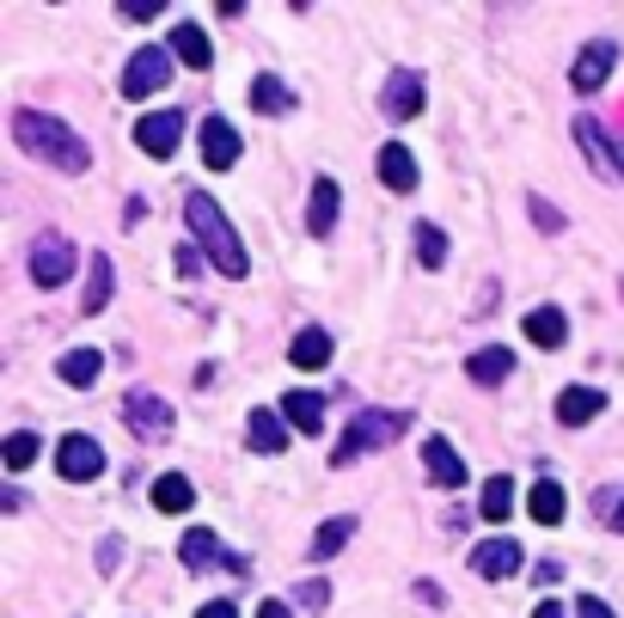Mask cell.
<instances>
[{
  "instance_id": "obj_1",
  "label": "cell",
  "mask_w": 624,
  "mask_h": 618,
  "mask_svg": "<svg viewBox=\"0 0 624 618\" xmlns=\"http://www.w3.org/2000/svg\"><path fill=\"white\" fill-rule=\"evenodd\" d=\"M13 141L32 159L56 166V171H86L93 166V147H86L62 117H44V110H13Z\"/></svg>"
},
{
  "instance_id": "obj_2",
  "label": "cell",
  "mask_w": 624,
  "mask_h": 618,
  "mask_svg": "<svg viewBox=\"0 0 624 618\" xmlns=\"http://www.w3.org/2000/svg\"><path fill=\"white\" fill-rule=\"evenodd\" d=\"M184 221H190V239L203 246V258L215 263L220 276H245V270H251V263H245V246H239V233H233V221L220 215V202H215V197L190 190Z\"/></svg>"
},
{
  "instance_id": "obj_3",
  "label": "cell",
  "mask_w": 624,
  "mask_h": 618,
  "mask_svg": "<svg viewBox=\"0 0 624 618\" xmlns=\"http://www.w3.org/2000/svg\"><path fill=\"white\" fill-rule=\"evenodd\" d=\"M405 429H410V417H405V411H361V417L344 429V441L331 448V465H356L361 453L392 448V441H398Z\"/></svg>"
},
{
  "instance_id": "obj_4",
  "label": "cell",
  "mask_w": 624,
  "mask_h": 618,
  "mask_svg": "<svg viewBox=\"0 0 624 618\" xmlns=\"http://www.w3.org/2000/svg\"><path fill=\"white\" fill-rule=\"evenodd\" d=\"M74 276V246H68V233H37L32 239V282L37 288H62Z\"/></svg>"
},
{
  "instance_id": "obj_5",
  "label": "cell",
  "mask_w": 624,
  "mask_h": 618,
  "mask_svg": "<svg viewBox=\"0 0 624 618\" xmlns=\"http://www.w3.org/2000/svg\"><path fill=\"white\" fill-rule=\"evenodd\" d=\"M166 80H172V49L147 44V49H135V56H129V74H123V98H147V93H159Z\"/></svg>"
},
{
  "instance_id": "obj_6",
  "label": "cell",
  "mask_w": 624,
  "mask_h": 618,
  "mask_svg": "<svg viewBox=\"0 0 624 618\" xmlns=\"http://www.w3.org/2000/svg\"><path fill=\"white\" fill-rule=\"evenodd\" d=\"M56 465H62L68 484H93L105 472V448H98L93 435H62V448H56Z\"/></svg>"
},
{
  "instance_id": "obj_7",
  "label": "cell",
  "mask_w": 624,
  "mask_h": 618,
  "mask_svg": "<svg viewBox=\"0 0 624 618\" xmlns=\"http://www.w3.org/2000/svg\"><path fill=\"white\" fill-rule=\"evenodd\" d=\"M123 417H129V429L141 435V441H166L172 435V411H166V399H154V392H129L123 399Z\"/></svg>"
},
{
  "instance_id": "obj_8",
  "label": "cell",
  "mask_w": 624,
  "mask_h": 618,
  "mask_svg": "<svg viewBox=\"0 0 624 618\" xmlns=\"http://www.w3.org/2000/svg\"><path fill=\"white\" fill-rule=\"evenodd\" d=\"M135 141H141V154L172 159V154H178V141H184V117H178V110H154V117H141Z\"/></svg>"
},
{
  "instance_id": "obj_9",
  "label": "cell",
  "mask_w": 624,
  "mask_h": 618,
  "mask_svg": "<svg viewBox=\"0 0 624 618\" xmlns=\"http://www.w3.org/2000/svg\"><path fill=\"white\" fill-rule=\"evenodd\" d=\"M380 110H386L392 123H410V117L422 110V74L398 68V74L386 80V93H380Z\"/></svg>"
},
{
  "instance_id": "obj_10",
  "label": "cell",
  "mask_w": 624,
  "mask_h": 618,
  "mask_svg": "<svg viewBox=\"0 0 624 618\" xmlns=\"http://www.w3.org/2000/svg\"><path fill=\"white\" fill-rule=\"evenodd\" d=\"M471 570L484 575V582H508V575L520 570V545L515 539H484L471 551Z\"/></svg>"
},
{
  "instance_id": "obj_11",
  "label": "cell",
  "mask_w": 624,
  "mask_h": 618,
  "mask_svg": "<svg viewBox=\"0 0 624 618\" xmlns=\"http://www.w3.org/2000/svg\"><path fill=\"white\" fill-rule=\"evenodd\" d=\"M612 62H619V49H612L607 37L581 49V56H576V68H569V80H576V93H593V86H607Z\"/></svg>"
},
{
  "instance_id": "obj_12",
  "label": "cell",
  "mask_w": 624,
  "mask_h": 618,
  "mask_svg": "<svg viewBox=\"0 0 624 618\" xmlns=\"http://www.w3.org/2000/svg\"><path fill=\"white\" fill-rule=\"evenodd\" d=\"M203 159H208V171H227L239 159V129L227 117H208L203 123Z\"/></svg>"
},
{
  "instance_id": "obj_13",
  "label": "cell",
  "mask_w": 624,
  "mask_h": 618,
  "mask_svg": "<svg viewBox=\"0 0 624 618\" xmlns=\"http://www.w3.org/2000/svg\"><path fill=\"white\" fill-rule=\"evenodd\" d=\"M576 147L593 159V171H600V178H624L619 154H612V141H607V129L593 123V117H581V123H576Z\"/></svg>"
},
{
  "instance_id": "obj_14",
  "label": "cell",
  "mask_w": 624,
  "mask_h": 618,
  "mask_svg": "<svg viewBox=\"0 0 624 618\" xmlns=\"http://www.w3.org/2000/svg\"><path fill=\"white\" fill-rule=\"evenodd\" d=\"M422 465H429V478L447 484V490H459V484H466V465H459V453H453L441 435H429V441H422Z\"/></svg>"
},
{
  "instance_id": "obj_15",
  "label": "cell",
  "mask_w": 624,
  "mask_h": 618,
  "mask_svg": "<svg viewBox=\"0 0 624 618\" xmlns=\"http://www.w3.org/2000/svg\"><path fill=\"white\" fill-rule=\"evenodd\" d=\"M245 441L257 453H281V448H288V417H281V411H251Z\"/></svg>"
},
{
  "instance_id": "obj_16",
  "label": "cell",
  "mask_w": 624,
  "mask_h": 618,
  "mask_svg": "<svg viewBox=\"0 0 624 618\" xmlns=\"http://www.w3.org/2000/svg\"><path fill=\"white\" fill-rule=\"evenodd\" d=\"M607 411V392H593V387H569L557 399V423H569V429H581V423H593Z\"/></svg>"
},
{
  "instance_id": "obj_17",
  "label": "cell",
  "mask_w": 624,
  "mask_h": 618,
  "mask_svg": "<svg viewBox=\"0 0 624 618\" xmlns=\"http://www.w3.org/2000/svg\"><path fill=\"white\" fill-rule=\"evenodd\" d=\"M172 56L184 68H208V62H215V44H208L203 25H172Z\"/></svg>"
},
{
  "instance_id": "obj_18",
  "label": "cell",
  "mask_w": 624,
  "mask_h": 618,
  "mask_svg": "<svg viewBox=\"0 0 624 618\" xmlns=\"http://www.w3.org/2000/svg\"><path fill=\"white\" fill-rule=\"evenodd\" d=\"M520 325H527V343H539V349H563V337H569V325H563L557 307H532Z\"/></svg>"
},
{
  "instance_id": "obj_19",
  "label": "cell",
  "mask_w": 624,
  "mask_h": 618,
  "mask_svg": "<svg viewBox=\"0 0 624 618\" xmlns=\"http://www.w3.org/2000/svg\"><path fill=\"white\" fill-rule=\"evenodd\" d=\"M281 417L295 423L300 435H319L325 429V399H319V392H288V399H281Z\"/></svg>"
},
{
  "instance_id": "obj_20",
  "label": "cell",
  "mask_w": 624,
  "mask_h": 618,
  "mask_svg": "<svg viewBox=\"0 0 624 618\" xmlns=\"http://www.w3.org/2000/svg\"><path fill=\"white\" fill-rule=\"evenodd\" d=\"M337 178H319V185H312V202H307V227L319 233V239H325L331 227H337Z\"/></svg>"
},
{
  "instance_id": "obj_21",
  "label": "cell",
  "mask_w": 624,
  "mask_h": 618,
  "mask_svg": "<svg viewBox=\"0 0 624 618\" xmlns=\"http://www.w3.org/2000/svg\"><path fill=\"white\" fill-rule=\"evenodd\" d=\"M380 178H386L392 190H417V159H410V147L386 141V147H380Z\"/></svg>"
},
{
  "instance_id": "obj_22",
  "label": "cell",
  "mask_w": 624,
  "mask_h": 618,
  "mask_svg": "<svg viewBox=\"0 0 624 618\" xmlns=\"http://www.w3.org/2000/svg\"><path fill=\"white\" fill-rule=\"evenodd\" d=\"M288 356H295V368H325V361H331V331L325 325H307L295 337V349H288Z\"/></svg>"
},
{
  "instance_id": "obj_23",
  "label": "cell",
  "mask_w": 624,
  "mask_h": 618,
  "mask_svg": "<svg viewBox=\"0 0 624 618\" xmlns=\"http://www.w3.org/2000/svg\"><path fill=\"white\" fill-rule=\"evenodd\" d=\"M190 502H196V490H190L184 472H166V478L154 484V509H159V514H184Z\"/></svg>"
},
{
  "instance_id": "obj_24",
  "label": "cell",
  "mask_w": 624,
  "mask_h": 618,
  "mask_svg": "<svg viewBox=\"0 0 624 618\" xmlns=\"http://www.w3.org/2000/svg\"><path fill=\"white\" fill-rule=\"evenodd\" d=\"M178 557H184L190 570H215L220 545H215V533H208V526H190L184 539H178Z\"/></svg>"
},
{
  "instance_id": "obj_25",
  "label": "cell",
  "mask_w": 624,
  "mask_h": 618,
  "mask_svg": "<svg viewBox=\"0 0 624 618\" xmlns=\"http://www.w3.org/2000/svg\"><path fill=\"white\" fill-rule=\"evenodd\" d=\"M527 514H532L539 526H557V521H563V490H557L551 478H539V484L527 490Z\"/></svg>"
},
{
  "instance_id": "obj_26",
  "label": "cell",
  "mask_w": 624,
  "mask_h": 618,
  "mask_svg": "<svg viewBox=\"0 0 624 618\" xmlns=\"http://www.w3.org/2000/svg\"><path fill=\"white\" fill-rule=\"evenodd\" d=\"M110 288H117V276H110V263L98 258L93 276H86V294H80V312H86V319H98V312L110 307Z\"/></svg>"
},
{
  "instance_id": "obj_27",
  "label": "cell",
  "mask_w": 624,
  "mask_h": 618,
  "mask_svg": "<svg viewBox=\"0 0 624 618\" xmlns=\"http://www.w3.org/2000/svg\"><path fill=\"white\" fill-rule=\"evenodd\" d=\"M466 368H471V380H478V387H502V380H508V368H515V356H508V349H478Z\"/></svg>"
},
{
  "instance_id": "obj_28",
  "label": "cell",
  "mask_w": 624,
  "mask_h": 618,
  "mask_svg": "<svg viewBox=\"0 0 624 618\" xmlns=\"http://www.w3.org/2000/svg\"><path fill=\"white\" fill-rule=\"evenodd\" d=\"M478 514H484L490 526L508 521V514H515V484H508V478H490L484 496H478Z\"/></svg>"
},
{
  "instance_id": "obj_29",
  "label": "cell",
  "mask_w": 624,
  "mask_h": 618,
  "mask_svg": "<svg viewBox=\"0 0 624 618\" xmlns=\"http://www.w3.org/2000/svg\"><path fill=\"white\" fill-rule=\"evenodd\" d=\"M98 373H105V356H98V349H74V356H62L68 387H98Z\"/></svg>"
},
{
  "instance_id": "obj_30",
  "label": "cell",
  "mask_w": 624,
  "mask_h": 618,
  "mask_svg": "<svg viewBox=\"0 0 624 618\" xmlns=\"http://www.w3.org/2000/svg\"><path fill=\"white\" fill-rule=\"evenodd\" d=\"M349 539H356V514H337V521L319 526V539H312V557H337Z\"/></svg>"
},
{
  "instance_id": "obj_31",
  "label": "cell",
  "mask_w": 624,
  "mask_h": 618,
  "mask_svg": "<svg viewBox=\"0 0 624 618\" xmlns=\"http://www.w3.org/2000/svg\"><path fill=\"white\" fill-rule=\"evenodd\" d=\"M417 263L422 270H441V263H447V233H441L435 221H417Z\"/></svg>"
},
{
  "instance_id": "obj_32",
  "label": "cell",
  "mask_w": 624,
  "mask_h": 618,
  "mask_svg": "<svg viewBox=\"0 0 624 618\" xmlns=\"http://www.w3.org/2000/svg\"><path fill=\"white\" fill-rule=\"evenodd\" d=\"M251 105L264 110V117H276V110H295V93H288L276 74H257V86H251Z\"/></svg>"
},
{
  "instance_id": "obj_33",
  "label": "cell",
  "mask_w": 624,
  "mask_h": 618,
  "mask_svg": "<svg viewBox=\"0 0 624 618\" xmlns=\"http://www.w3.org/2000/svg\"><path fill=\"white\" fill-rule=\"evenodd\" d=\"M0 460H7V472H25V465L37 460V435H32V429L7 435V448H0Z\"/></svg>"
},
{
  "instance_id": "obj_34",
  "label": "cell",
  "mask_w": 624,
  "mask_h": 618,
  "mask_svg": "<svg viewBox=\"0 0 624 618\" xmlns=\"http://www.w3.org/2000/svg\"><path fill=\"white\" fill-rule=\"evenodd\" d=\"M295 601H300V606H312V613H319V606L331 601V587H325V582H300V587H295Z\"/></svg>"
},
{
  "instance_id": "obj_35",
  "label": "cell",
  "mask_w": 624,
  "mask_h": 618,
  "mask_svg": "<svg viewBox=\"0 0 624 618\" xmlns=\"http://www.w3.org/2000/svg\"><path fill=\"white\" fill-rule=\"evenodd\" d=\"M527 209H532V221H539V227H545V233H563V215H557V209H551V202H539V197H532Z\"/></svg>"
},
{
  "instance_id": "obj_36",
  "label": "cell",
  "mask_w": 624,
  "mask_h": 618,
  "mask_svg": "<svg viewBox=\"0 0 624 618\" xmlns=\"http://www.w3.org/2000/svg\"><path fill=\"white\" fill-rule=\"evenodd\" d=\"M203 251H196V246H178V270H184V276H196V270H203Z\"/></svg>"
},
{
  "instance_id": "obj_37",
  "label": "cell",
  "mask_w": 624,
  "mask_h": 618,
  "mask_svg": "<svg viewBox=\"0 0 624 618\" xmlns=\"http://www.w3.org/2000/svg\"><path fill=\"white\" fill-rule=\"evenodd\" d=\"M159 0H123V19H154Z\"/></svg>"
},
{
  "instance_id": "obj_38",
  "label": "cell",
  "mask_w": 624,
  "mask_h": 618,
  "mask_svg": "<svg viewBox=\"0 0 624 618\" xmlns=\"http://www.w3.org/2000/svg\"><path fill=\"white\" fill-rule=\"evenodd\" d=\"M532 618H569V606H563V601H539V606H532Z\"/></svg>"
},
{
  "instance_id": "obj_39",
  "label": "cell",
  "mask_w": 624,
  "mask_h": 618,
  "mask_svg": "<svg viewBox=\"0 0 624 618\" xmlns=\"http://www.w3.org/2000/svg\"><path fill=\"white\" fill-rule=\"evenodd\" d=\"M196 618H239L227 601H208V606H196Z\"/></svg>"
},
{
  "instance_id": "obj_40",
  "label": "cell",
  "mask_w": 624,
  "mask_h": 618,
  "mask_svg": "<svg viewBox=\"0 0 624 618\" xmlns=\"http://www.w3.org/2000/svg\"><path fill=\"white\" fill-rule=\"evenodd\" d=\"M576 618H612V606H607V601H581Z\"/></svg>"
},
{
  "instance_id": "obj_41",
  "label": "cell",
  "mask_w": 624,
  "mask_h": 618,
  "mask_svg": "<svg viewBox=\"0 0 624 618\" xmlns=\"http://www.w3.org/2000/svg\"><path fill=\"white\" fill-rule=\"evenodd\" d=\"M220 563H227V570H233V575H251V557H245V551H227V557H220Z\"/></svg>"
},
{
  "instance_id": "obj_42",
  "label": "cell",
  "mask_w": 624,
  "mask_h": 618,
  "mask_svg": "<svg viewBox=\"0 0 624 618\" xmlns=\"http://www.w3.org/2000/svg\"><path fill=\"white\" fill-rule=\"evenodd\" d=\"M257 618H295V613H288V601H264V606H257Z\"/></svg>"
},
{
  "instance_id": "obj_43",
  "label": "cell",
  "mask_w": 624,
  "mask_h": 618,
  "mask_svg": "<svg viewBox=\"0 0 624 618\" xmlns=\"http://www.w3.org/2000/svg\"><path fill=\"white\" fill-rule=\"evenodd\" d=\"M612 533H624V496H619V509H612Z\"/></svg>"
},
{
  "instance_id": "obj_44",
  "label": "cell",
  "mask_w": 624,
  "mask_h": 618,
  "mask_svg": "<svg viewBox=\"0 0 624 618\" xmlns=\"http://www.w3.org/2000/svg\"><path fill=\"white\" fill-rule=\"evenodd\" d=\"M619 171H624V147H619Z\"/></svg>"
}]
</instances>
